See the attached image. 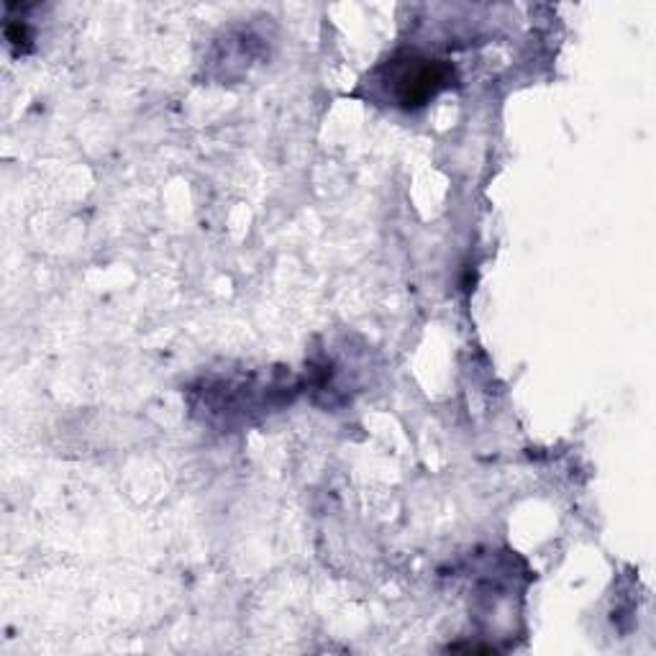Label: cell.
Returning <instances> with one entry per match:
<instances>
[{
	"label": "cell",
	"instance_id": "2",
	"mask_svg": "<svg viewBox=\"0 0 656 656\" xmlns=\"http://www.w3.org/2000/svg\"><path fill=\"white\" fill-rule=\"evenodd\" d=\"M6 39L13 50H21V46L29 42L26 23H6Z\"/></svg>",
	"mask_w": 656,
	"mask_h": 656
},
{
	"label": "cell",
	"instance_id": "1",
	"mask_svg": "<svg viewBox=\"0 0 656 656\" xmlns=\"http://www.w3.org/2000/svg\"><path fill=\"white\" fill-rule=\"evenodd\" d=\"M377 77L392 106L413 110L452 85L454 67L418 52H400L377 69Z\"/></svg>",
	"mask_w": 656,
	"mask_h": 656
}]
</instances>
